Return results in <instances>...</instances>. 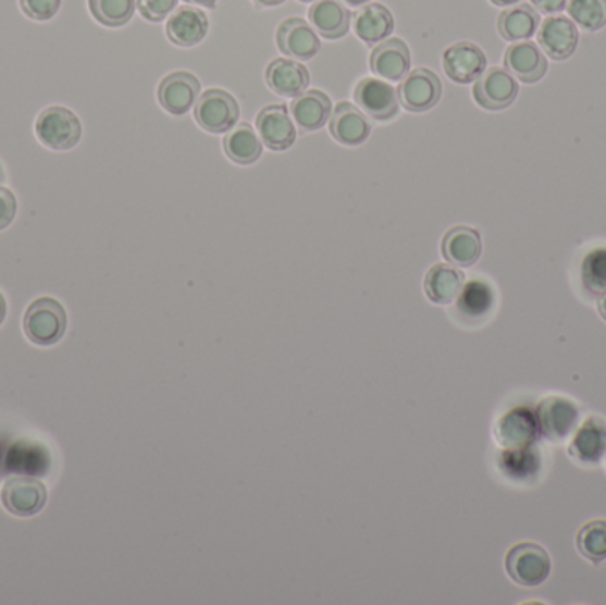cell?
<instances>
[{
  "label": "cell",
  "mask_w": 606,
  "mask_h": 605,
  "mask_svg": "<svg viewBox=\"0 0 606 605\" xmlns=\"http://www.w3.org/2000/svg\"><path fill=\"white\" fill-rule=\"evenodd\" d=\"M252 2L258 8H275V5L284 4L286 0H252Z\"/></svg>",
  "instance_id": "cell-39"
},
{
  "label": "cell",
  "mask_w": 606,
  "mask_h": 605,
  "mask_svg": "<svg viewBox=\"0 0 606 605\" xmlns=\"http://www.w3.org/2000/svg\"><path fill=\"white\" fill-rule=\"evenodd\" d=\"M540 11L534 5L516 4L498 15V33L506 41H525L540 29Z\"/></svg>",
  "instance_id": "cell-27"
},
{
  "label": "cell",
  "mask_w": 606,
  "mask_h": 605,
  "mask_svg": "<svg viewBox=\"0 0 606 605\" xmlns=\"http://www.w3.org/2000/svg\"><path fill=\"white\" fill-rule=\"evenodd\" d=\"M568 13L583 30L596 33L606 25V0H568Z\"/></svg>",
  "instance_id": "cell-31"
},
{
  "label": "cell",
  "mask_w": 606,
  "mask_h": 605,
  "mask_svg": "<svg viewBox=\"0 0 606 605\" xmlns=\"http://www.w3.org/2000/svg\"><path fill=\"white\" fill-rule=\"evenodd\" d=\"M504 64L507 72L523 84L540 83L548 72V59L534 41H521L507 47Z\"/></svg>",
  "instance_id": "cell-18"
},
{
  "label": "cell",
  "mask_w": 606,
  "mask_h": 605,
  "mask_svg": "<svg viewBox=\"0 0 606 605\" xmlns=\"http://www.w3.org/2000/svg\"><path fill=\"white\" fill-rule=\"evenodd\" d=\"M354 30L363 44L374 47L394 33V15L378 2L362 5L354 15Z\"/></svg>",
  "instance_id": "cell-25"
},
{
  "label": "cell",
  "mask_w": 606,
  "mask_h": 605,
  "mask_svg": "<svg viewBox=\"0 0 606 605\" xmlns=\"http://www.w3.org/2000/svg\"><path fill=\"white\" fill-rule=\"evenodd\" d=\"M20 8L29 18L47 22L58 15L61 0H20Z\"/></svg>",
  "instance_id": "cell-34"
},
{
  "label": "cell",
  "mask_w": 606,
  "mask_h": 605,
  "mask_svg": "<svg viewBox=\"0 0 606 605\" xmlns=\"http://www.w3.org/2000/svg\"><path fill=\"white\" fill-rule=\"evenodd\" d=\"M199 92L201 83L194 73L172 72L158 86V101L169 114L183 115L196 106Z\"/></svg>",
  "instance_id": "cell-13"
},
{
  "label": "cell",
  "mask_w": 606,
  "mask_h": 605,
  "mask_svg": "<svg viewBox=\"0 0 606 605\" xmlns=\"http://www.w3.org/2000/svg\"><path fill=\"white\" fill-rule=\"evenodd\" d=\"M583 288L594 297L606 292V249H596L585 256L582 264Z\"/></svg>",
  "instance_id": "cell-33"
},
{
  "label": "cell",
  "mask_w": 606,
  "mask_h": 605,
  "mask_svg": "<svg viewBox=\"0 0 606 605\" xmlns=\"http://www.w3.org/2000/svg\"><path fill=\"white\" fill-rule=\"evenodd\" d=\"M442 64H444L445 75L453 83L472 84L486 72L487 59L486 53L482 52L478 45L459 41L445 50Z\"/></svg>",
  "instance_id": "cell-11"
},
{
  "label": "cell",
  "mask_w": 606,
  "mask_h": 605,
  "mask_svg": "<svg viewBox=\"0 0 606 605\" xmlns=\"http://www.w3.org/2000/svg\"><path fill=\"white\" fill-rule=\"evenodd\" d=\"M187 4L199 5V8H206V10H213L219 0H185Z\"/></svg>",
  "instance_id": "cell-38"
},
{
  "label": "cell",
  "mask_w": 606,
  "mask_h": 605,
  "mask_svg": "<svg viewBox=\"0 0 606 605\" xmlns=\"http://www.w3.org/2000/svg\"><path fill=\"white\" fill-rule=\"evenodd\" d=\"M277 47L289 59L311 61L320 52L321 41L311 24L300 16H292L279 25Z\"/></svg>",
  "instance_id": "cell-12"
},
{
  "label": "cell",
  "mask_w": 606,
  "mask_h": 605,
  "mask_svg": "<svg viewBox=\"0 0 606 605\" xmlns=\"http://www.w3.org/2000/svg\"><path fill=\"white\" fill-rule=\"evenodd\" d=\"M5 312H8V304H5L4 295L0 294V325L4 323Z\"/></svg>",
  "instance_id": "cell-43"
},
{
  "label": "cell",
  "mask_w": 606,
  "mask_h": 605,
  "mask_svg": "<svg viewBox=\"0 0 606 605\" xmlns=\"http://www.w3.org/2000/svg\"><path fill=\"white\" fill-rule=\"evenodd\" d=\"M535 10L544 15H555V13H560V11L566 10V4L568 0H530Z\"/></svg>",
  "instance_id": "cell-37"
},
{
  "label": "cell",
  "mask_w": 606,
  "mask_h": 605,
  "mask_svg": "<svg viewBox=\"0 0 606 605\" xmlns=\"http://www.w3.org/2000/svg\"><path fill=\"white\" fill-rule=\"evenodd\" d=\"M355 103L363 114L376 121H388L399 112L396 87L380 78H362L355 86Z\"/></svg>",
  "instance_id": "cell-10"
},
{
  "label": "cell",
  "mask_w": 606,
  "mask_h": 605,
  "mask_svg": "<svg viewBox=\"0 0 606 605\" xmlns=\"http://www.w3.org/2000/svg\"><path fill=\"white\" fill-rule=\"evenodd\" d=\"M210 29V20L206 16L205 11L199 10L196 5H182L169 16L165 33L171 44L190 49L201 44Z\"/></svg>",
  "instance_id": "cell-17"
},
{
  "label": "cell",
  "mask_w": 606,
  "mask_h": 605,
  "mask_svg": "<svg viewBox=\"0 0 606 605\" xmlns=\"http://www.w3.org/2000/svg\"><path fill=\"white\" fill-rule=\"evenodd\" d=\"M330 134L339 145L360 146L371 135V123L357 106L339 101L330 115Z\"/></svg>",
  "instance_id": "cell-19"
},
{
  "label": "cell",
  "mask_w": 606,
  "mask_h": 605,
  "mask_svg": "<svg viewBox=\"0 0 606 605\" xmlns=\"http://www.w3.org/2000/svg\"><path fill=\"white\" fill-rule=\"evenodd\" d=\"M267 84L279 97L296 98L307 91L311 75L300 61L279 58L268 64Z\"/></svg>",
  "instance_id": "cell-20"
},
{
  "label": "cell",
  "mask_w": 606,
  "mask_h": 605,
  "mask_svg": "<svg viewBox=\"0 0 606 605\" xmlns=\"http://www.w3.org/2000/svg\"><path fill=\"white\" fill-rule=\"evenodd\" d=\"M292 118L301 132L321 131L332 115V101L325 92L311 89L301 92L289 106Z\"/></svg>",
  "instance_id": "cell-24"
},
{
  "label": "cell",
  "mask_w": 606,
  "mask_h": 605,
  "mask_svg": "<svg viewBox=\"0 0 606 605\" xmlns=\"http://www.w3.org/2000/svg\"><path fill=\"white\" fill-rule=\"evenodd\" d=\"M458 298L459 311L467 317H482L493 308V302H495L492 288L486 283H479V281L468 284L467 288L463 286V292L459 294Z\"/></svg>",
  "instance_id": "cell-32"
},
{
  "label": "cell",
  "mask_w": 606,
  "mask_h": 605,
  "mask_svg": "<svg viewBox=\"0 0 606 605\" xmlns=\"http://www.w3.org/2000/svg\"><path fill=\"white\" fill-rule=\"evenodd\" d=\"M96 22L106 27H123L134 18L137 0H87Z\"/></svg>",
  "instance_id": "cell-29"
},
{
  "label": "cell",
  "mask_w": 606,
  "mask_h": 605,
  "mask_svg": "<svg viewBox=\"0 0 606 605\" xmlns=\"http://www.w3.org/2000/svg\"><path fill=\"white\" fill-rule=\"evenodd\" d=\"M300 2H314V0H300Z\"/></svg>",
  "instance_id": "cell-45"
},
{
  "label": "cell",
  "mask_w": 606,
  "mask_h": 605,
  "mask_svg": "<svg viewBox=\"0 0 606 605\" xmlns=\"http://www.w3.org/2000/svg\"><path fill=\"white\" fill-rule=\"evenodd\" d=\"M597 311L602 314L603 320L606 322V292L602 297L597 298Z\"/></svg>",
  "instance_id": "cell-41"
},
{
  "label": "cell",
  "mask_w": 606,
  "mask_h": 605,
  "mask_svg": "<svg viewBox=\"0 0 606 605\" xmlns=\"http://www.w3.org/2000/svg\"><path fill=\"white\" fill-rule=\"evenodd\" d=\"M569 455L583 466H596L606 455V421L597 416L583 421L573 441L569 444Z\"/></svg>",
  "instance_id": "cell-21"
},
{
  "label": "cell",
  "mask_w": 606,
  "mask_h": 605,
  "mask_svg": "<svg viewBox=\"0 0 606 605\" xmlns=\"http://www.w3.org/2000/svg\"><path fill=\"white\" fill-rule=\"evenodd\" d=\"M577 548L585 559L602 563L606 559V520H592L577 534Z\"/></svg>",
  "instance_id": "cell-30"
},
{
  "label": "cell",
  "mask_w": 606,
  "mask_h": 605,
  "mask_svg": "<svg viewBox=\"0 0 606 605\" xmlns=\"http://www.w3.org/2000/svg\"><path fill=\"white\" fill-rule=\"evenodd\" d=\"M34 131L47 148L67 151L78 145L82 137V123L77 114L66 107L52 106L47 107L38 115Z\"/></svg>",
  "instance_id": "cell-2"
},
{
  "label": "cell",
  "mask_w": 606,
  "mask_h": 605,
  "mask_svg": "<svg viewBox=\"0 0 606 605\" xmlns=\"http://www.w3.org/2000/svg\"><path fill=\"white\" fill-rule=\"evenodd\" d=\"M137 8L149 22H162L176 11L177 0H137Z\"/></svg>",
  "instance_id": "cell-35"
},
{
  "label": "cell",
  "mask_w": 606,
  "mask_h": 605,
  "mask_svg": "<svg viewBox=\"0 0 606 605\" xmlns=\"http://www.w3.org/2000/svg\"><path fill=\"white\" fill-rule=\"evenodd\" d=\"M399 106L410 112H428L442 98V83L438 75L428 67H417L408 72L396 89Z\"/></svg>",
  "instance_id": "cell-6"
},
{
  "label": "cell",
  "mask_w": 606,
  "mask_h": 605,
  "mask_svg": "<svg viewBox=\"0 0 606 605\" xmlns=\"http://www.w3.org/2000/svg\"><path fill=\"white\" fill-rule=\"evenodd\" d=\"M520 92L516 78L504 67H490L473 86V98L486 111H504L515 103Z\"/></svg>",
  "instance_id": "cell-8"
},
{
  "label": "cell",
  "mask_w": 606,
  "mask_h": 605,
  "mask_svg": "<svg viewBox=\"0 0 606 605\" xmlns=\"http://www.w3.org/2000/svg\"><path fill=\"white\" fill-rule=\"evenodd\" d=\"M67 317L63 304L52 297L36 298L24 314V332L29 342L50 346L61 342L66 332Z\"/></svg>",
  "instance_id": "cell-1"
},
{
  "label": "cell",
  "mask_w": 606,
  "mask_h": 605,
  "mask_svg": "<svg viewBox=\"0 0 606 605\" xmlns=\"http://www.w3.org/2000/svg\"><path fill=\"white\" fill-rule=\"evenodd\" d=\"M341 2L349 5V8H362V5L369 4L371 0H341Z\"/></svg>",
  "instance_id": "cell-42"
},
{
  "label": "cell",
  "mask_w": 606,
  "mask_h": 605,
  "mask_svg": "<svg viewBox=\"0 0 606 605\" xmlns=\"http://www.w3.org/2000/svg\"><path fill=\"white\" fill-rule=\"evenodd\" d=\"M2 180H4V174H2V168H0V182H2Z\"/></svg>",
  "instance_id": "cell-44"
},
{
  "label": "cell",
  "mask_w": 606,
  "mask_h": 605,
  "mask_svg": "<svg viewBox=\"0 0 606 605\" xmlns=\"http://www.w3.org/2000/svg\"><path fill=\"white\" fill-rule=\"evenodd\" d=\"M490 2L498 5V8H511V5L520 4L523 0H490Z\"/></svg>",
  "instance_id": "cell-40"
},
{
  "label": "cell",
  "mask_w": 606,
  "mask_h": 605,
  "mask_svg": "<svg viewBox=\"0 0 606 605\" xmlns=\"http://www.w3.org/2000/svg\"><path fill=\"white\" fill-rule=\"evenodd\" d=\"M2 505L16 517H33L47 505V486L29 476H13L0 492Z\"/></svg>",
  "instance_id": "cell-7"
},
{
  "label": "cell",
  "mask_w": 606,
  "mask_h": 605,
  "mask_svg": "<svg viewBox=\"0 0 606 605\" xmlns=\"http://www.w3.org/2000/svg\"><path fill=\"white\" fill-rule=\"evenodd\" d=\"M577 24L566 16H549L541 24L537 41L541 49L554 61H566L573 55L578 47Z\"/></svg>",
  "instance_id": "cell-16"
},
{
  "label": "cell",
  "mask_w": 606,
  "mask_h": 605,
  "mask_svg": "<svg viewBox=\"0 0 606 605\" xmlns=\"http://www.w3.org/2000/svg\"><path fill=\"white\" fill-rule=\"evenodd\" d=\"M351 13L339 0H318L309 10V22L321 38L341 39L348 34Z\"/></svg>",
  "instance_id": "cell-26"
},
{
  "label": "cell",
  "mask_w": 606,
  "mask_h": 605,
  "mask_svg": "<svg viewBox=\"0 0 606 605\" xmlns=\"http://www.w3.org/2000/svg\"><path fill=\"white\" fill-rule=\"evenodd\" d=\"M465 274L453 264L436 263L424 277L425 297L438 306H449L463 292Z\"/></svg>",
  "instance_id": "cell-23"
},
{
  "label": "cell",
  "mask_w": 606,
  "mask_h": 605,
  "mask_svg": "<svg viewBox=\"0 0 606 605\" xmlns=\"http://www.w3.org/2000/svg\"><path fill=\"white\" fill-rule=\"evenodd\" d=\"M506 572L520 587H540L552 572V559L537 543H518L507 553Z\"/></svg>",
  "instance_id": "cell-3"
},
{
  "label": "cell",
  "mask_w": 606,
  "mask_h": 605,
  "mask_svg": "<svg viewBox=\"0 0 606 605\" xmlns=\"http://www.w3.org/2000/svg\"><path fill=\"white\" fill-rule=\"evenodd\" d=\"M194 118L202 131L210 134L230 132L239 118V106L236 98L224 89H206L196 101Z\"/></svg>",
  "instance_id": "cell-4"
},
{
  "label": "cell",
  "mask_w": 606,
  "mask_h": 605,
  "mask_svg": "<svg viewBox=\"0 0 606 605\" xmlns=\"http://www.w3.org/2000/svg\"><path fill=\"white\" fill-rule=\"evenodd\" d=\"M411 66L408 45L399 38H388L374 47L369 58V67L378 77L388 83H401Z\"/></svg>",
  "instance_id": "cell-15"
},
{
  "label": "cell",
  "mask_w": 606,
  "mask_h": 605,
  "mask_svg": "<svg viewBox=\"0 0 606 605\" xmlns=\"http://www.w3.org/2000/svg\"><path fill=\"white\" fill-rule=\"evenodd\" d=\"M224 151L234 164L250 165L261 159L263 143L252 125L239 123L225 134Z\"/></svg>",
  "instance_id": "cell-28"
},
{
  "label": "cell",
  "mask_w": 606,
  "mask_h": 605,
  "mask_svg": "<svg viewBox=\"0 0 606 605\" xmlns=\"http://www.w3.org/2000/svg\"><path fill=\"white\" fill-rule=\"evenodd\" d=\"M535 416H537V424H540L543 437L552 442L568 441L580 421V410L577 405L562 396L544 398L537 405Z\"/></svg>",
  "instance_id": "cell-5"
},
{
  "label": "cell",
  "mask_w": 606,
  "mask_h": 605,
  "mask_svg": "<svg viewBox=\"0 0 606 605\" xmlns=\"http://www.w3.org/2000/svg\"><path fill=\"white\" fill-rule=\"evenodd\" d=\"M540 435V424L534 410L518 407L502 416L495 427V439L507 452L529 449Z\"/></svg>",
  "instance_id": "cell-9"
},
{
  "label": "cell",
  "mask_w": 606,
  "mask_h": 605,
  "mask_svg": "<svg viewBox=\"0 0 606 605\" xmlns=\"http://www.w3.org/2000/svg\"><path fill=\"white\" fill-rule=\"evenodd\" d=\"M442 255L449 263L461 269L473 267L482 255L479 231L468 226H456L447 231L442 240Z\"/></svg>",
  "instance_id": "cell-22"
},
{
  "label": "cell",
  "mask_w": 606,
  "mask_h": 605,
  "mask_svg": "<svg viewBox=\"0 0 606 605\" xmlns=\"http://www.w3.org/2000/svg\"><path fill=\"white\" fill-rule=\"evenodd\" d=\"M16 197L11 193L10 188L0 185V231L10 226L11 222L15 221L16 217Z\"/></svg>",
  "instance_id": "cell-36"
},
{
  "label": "cell",
  "mask_w": 606,
  "mask_h": 605,
  "mask_svg": "<svg viewBox=\"0 0 606 605\" xmlns=\"http://www.w3.org/2000/svg\"><path fill=\"white\" fill-rule=\"evenodd\" d=\"M256 128L263 146L272 151H286L295 145V123L282 103L263 107L256 115Z\"/></svg>",
  "instance_id": "cell-14"
}]
</instances>
